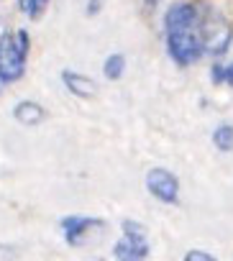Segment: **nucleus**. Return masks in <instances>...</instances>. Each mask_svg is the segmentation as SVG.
I'll list each match as a JSON object with an SVG mask.
<instances>
[{
    "mask_svg": "<svg viewBox=\"0 0 233 261\" xmlns=\"http://www.w3.org/2000/svg\"><path fill=\"white\" fill-rule=\"evenodd\" d=\"M123 69H126V59H123V54H110V57L105 59V64H102V72H105L108 80H121Z\"/></svg>",
    "mask_w": 233,
    "mask_h": 261,
    "instance_id": "11",
    "label": "nucleus"
},
{
    "mask_svg": "<svg viewBox=\"0 0 233 261\" xmlns=\"http://www.w3.org/2000/svg\"><path fill=\"white\" fill-rule=\"evenodd\" d=\"M29 46H31V36L26 29L0 36V80L3 82H16L23 77Z\"/></svg>",
    "mask_w": 233,
    "mask_h": 261,
    "instance_id": "1",
    "label": "nucleus"
},
{
    "mask_svg": "<svg viewBox=\"0 0 233 261\" xmlns=\"http://www.w3.org/2000/svg\"><path fill=\"white\" fill-rule=\"evenodd\" d=\"M100 13V0H90L87 3V16H97Z\"/></svg>",
    "mask_w": 233,
    "mask_h": 261,
    "instance_id": "15",
    "label": "nucleus"
},
{
    "mask_svg": "<svg viewBox=\"0 0 233 261\" xmlns=\"http://www.w3.org/2000/svg\"><path fill=\"white\" fill-rule=\"evenodd\" d=\"M225 82L233 87V64H230V67H225Z\"/></svg>",
    "mask_w": 233,
    "mask_h": 261,
    "instance_id": "16",
    "label": "nucleus"
},
{
    "mask_svg": "<svg viewBox=\"0 0 233 261\" xmlns=\"http://www.w3.org/2000/svg\"><path fill=\"white\" fill-rule=\"evenodd\" d=\"M62 230H64V241L69 246H82L90 241L92 233H100L105 228V223L100 218H85V215H67L62 218Z\"/></svg>",
    "mask_w": 233,
    "mask_h": 261,
    "instance_id": "7",
    "label": "nucleus"
},
{
    "mask_svg": "<svg viewBox=\"0 0 233 261\" xmlns=\"http://www.w3.org/2000/svg\"><path fill=\"white\" fill-rule=\"evenodd\" d=\"M182 261H218L213 253H208V251H200V248H192V251H187L185 253V258Z\"/></svg>",
    "mask_w": 233,
    "mask_h": 261,
    "instance_id": "13",
    "label": "nucleus"
},
{
    "mask_svg": "<svg viewBox=\"0 0 233 261\" xmlns=\"http://www.w3.org/2000/svg\"><path fill=\"white\" fill-rule=\"evenodd\" d=\"M46 6H49V0H26V6H23V13H26V16H29L31 21H39V18L44 16Z\"/></svg>",
    "mask_w": 233,
    "mask_h": 261,
    "instance_id": "12",
    "label": "nucleus"
},
{
    "mask_svg": "<svg viewBox=\"0 0 233 261\" xmlns=\"http://www.w3.org/2000/svg\"><path fill=\"white\" fill-rule=\"evenodd\" d=\"M13 118H16L21 125H39V123L46 118V110H44L39 102H34V100H21V102H16V108H13Z\"/></svg>",
    "mask_w": 233,
    "mask_h": 261,
    "instance_id": "9",
    "label": "nucleus"
},
{
    "mask_svg": "<svg viewBox=\"0 0 233 261\" xmlns=\"http://www.w3.org/2000/svg\"><path fill=\"white\" fill-rule=\"evenodd\" d=\"M197 36L202 41V49L205 54L210 57H223L233 41V26L230 21L218 13L215 8L210 6H202V13H200V23H197Z\"/></svg>",
    "mask_w": 233,
    "mask_h": 261,
    "instance_id": "2",
    "label": "nucleus"
},
{
    "mask_svg": "<svg viewBox=\"0 0 233 261\" xmlns=\"http://www.w3.org/2000/svg\"><path fill=\"white\" fill-rule=\"evenodd\" d=\"M0 90H3V80H0Z\"/></svg>",
    "mask_w": 233,
    "mask_h": 261,
    "instance_id": "19",
    "label": "nucleus"
},
{
    "mask_svg": "<svg viewBox=\"0 0 233 261\" xmlns=\"http://www.w3.org/2000/svg\"><path fill=\"white\" fill-rule=\"evenodd\" d=\"M144 3H146V8H157V3H159V0H144Z\"/></svg>",
    "mask_w": 233,
    "mask_h": 261,
    "instance_id": "17",
    "label": "nucleus"
},
{
    "mask_svg": "<svg viewBox=\"0 0 233 261\" xmlns=\"http://www.w3.org/2000/svg\"><path fill=\"white\" fill-rule=\"evenodd\" d=\"M62 82H64V87H67L74 97H95V90H97L95 82H92L90 77L74 72V69H64V72H62Z\"/></svg>",
    "mask_w": 233,
    "mask_h": 261,
    "instance_id": "8",
    "label": "nucleus"
},
{
    "mask_svg": "<svg viewBox=\"0 0 233 261\" xmlns=\"http://www.w3.org/2000/svg\"><path fill=\"white\" fill-rule=\"evenodd\" d=\"M213 144L218 151H233V125L223 123L213 130Z\"/></svg>",
    "mask_w": 233,
    "mask_h": 261,
    "instance_id": "10",
    "label": "nucleus"
},
{
    "mask_svg": "<svg viewBox=\"0 0 233 261\" xmlns=\"http://www.w3.org/2000/svg\"><path fill=\"white\" fill-rule=\"evenodd\" d=\"M18 3H21V8H23V6H26V0H18Z\"/></svg>",
    "mask_w": 233,
    "mask_h": 261,
    "instance_id": "18",
    "label": "nucleus"
},
{
    "mask_svg": "<svg viewBox=\"0 0 233 261\" xmlns=\"http://www.w3.org/2000/svg\"><path fill=\"white\" fill-rule=\"evenodd\" d=\"M213 82H225V67H220V64L213 67Z\"/></svg>",
    "mask_w": 233,
    "mask_h": 261,
    "instance_id": "14",
    "label": "nucleus"
},
{
    "mask_svg": "<svg viewBox=\"0 0 233 261\" xmlns=\"http://www.w3.org/2000/svg\"><path fill=\"white\" fill-rule=\"evenodd\" d=\"M123 236L121 241L113 246V253L118 256V261H139L149 253V238L141 223L136 220H123Z\"/></svg>",
    "mask_w": 233,
    "mask_h": 261,
    "instance_id": "3",
    "label": "nucleus"
},
{
    "mask_svg": "<svg viewBox=\"0 0 233 261\" xmlns=\"http://www.w3.org/2000/svg\"><path fill=\"white\" fill-rule=\"evenodd\" d=\"M167 51L179 67H190L202 59L205 49L197 31H172L167 34Z\"/></svg>",
    "mask_w": 233,
    "mask_h": 261,
    "instance_id": "4",
    "label": "nucleus"
},
{
    "mask_svg": "<svg viewBox=\"0 0 233 261\" xmlns=\"http://www.w3.org/2000/svg\"><path fill=\"white\" fill-rule=\"evenodd\" d=\"M202 6L200 3H174L164 13V29L167 34L172 31H197Z\"/></svg>",
    "mask_w": 233,
    "mask_h": 261,
    "instance_id": "6",
    "label": "nucleus"
},
{
    "mask_svg": "<svg viewBox=\"0 0 233 261\" xmlns=\"http://www.w3.org/2000/svg\"><path fill=\"white\" fill-rule=\"evenodd\" d=\"M146 190L159 202H167V205H177L179 202V179L169 169H162V167L149 169V174H146Z\"/></svg>",
    "mask_w": 233,
    "mask_h": 261,
    "instance_id": "5",
    "label": "nucleus"
}]
</instances>
